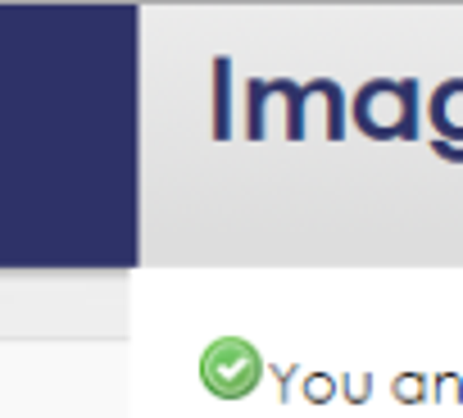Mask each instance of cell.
<instances>
[{
  "label": "cell",
  "instance_id": "obj_1",
  "mask_svg": "<svg viewBox=\"0 0 463 418\" xmlns=\"http://www.w3.org/2000/svg\"><path fill=\"white\" fill-rule=\"evenodd\" d=\"M413 96H418L413 82H386V78H377V82H368L354 96V119L373 137H400L395 123L413 137Z\"/></svg>",
  "mask_w": 463,
  "mask_h": 418
},
{
  "label": "cell",
  "instance_id": "obj_2",
  "mask_svg": "<svg viewBox=\"0 0 463 418\" xmlns=\"http://www.w3.org/2000/svg\"><path fill=\"white\" fill-rule=\"evenodd\" d=\"M431 128L440 132V141H463V78H449L431 91Z\"/></svg>",
  "mask_w": 463,
  "mask_h": 418
}]
</instances>
